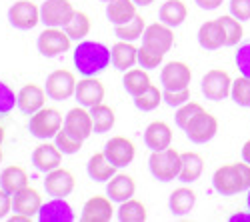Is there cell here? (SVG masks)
Here are the masks:
<instances>
[{
  "label": "cell",
  "mask_w": 250,
  "mask_h": 222,
  "mask_svg": "<svg viewBox=\"0 0 250 222\" xmlns=\"http://www.w3.org/2000/svg\"><path fill=\"white\" fill-rule=\"evenodd\" d=\"M8 20L10 24L18 30H30L40 22V10L34 2L28 0H20V2L12 4L8 10Z\"/></svg>",
  "instance_id": "obj_11"
},
{
  "label": "cell",
  "mask_w": 250,
  "mask_h": 222,
  "mask_svg": "<svg viewBox=\"0 0 250 222\" xmlns=\"http://www.w3.org/2000/svg\"><path fill=\"white\" fill-rule=\"evenodd\" d=\"M10 222H30V216H26V214H20V212H16L14 216H10L8 218Z\"/></svg>",
  "instance_id": "obj_50"
},
{
  "label": "cell",
  "mask_w": 250,
  "mask_h": 222,
  "mask_svg": "<svg viewBox=\"0 0 250 222\" xmlns=\"http://www.w3.org/2000/svg\"><path fill=\"white\" fill-rule=\"evenodd\" d=\"M218 22L224 28V46H236L242 36H244V28H242V20L234 18L232 14H224L218 18Z\"/></svg>",
  "instance_id": "obj_32"
},
{
  "label": "cell",
  "mask_w": 250,
  "mask_h": 222,
  "mask_svg": "<svg viewBox=\"0 0 250 222\" xmlns=\"http://www.w3.org/2000/svg\"><path fill=\"white\" fill-rule=\"evenodd\" d=\"M180 158H182V164H180V174H178V180L184 184H192L200 178L202 170H204V160L198 152H180Z\"/></svg>",
  "instance_id": "obj_22"
},
{
  "label": "cell",
  "mask_w": 250,
  "mask_h": 222,
  "mask_svg": "<svg viewBox=\"0 0 250 222\" xmlns=\"http://www.w3.org/2000/svg\"><path fill=\"white\" fill-rule=\"evenodd\" d=\"M28 186V176L20 166H8L0 174V188H4L8 194H16Z\"/></svg>",
  "instance_id": "obj_31"
},
{
  "label": "cell",
  "mask_w": 250,
  "mask_h": 222,
  "mask_svg": "<svg viewBox=\"0 0 250 222\" xmlns=\"http://www.w3.org/2000/svg\"><path fill=\"white\" fill-rule=\"evenodd\" d=\"M230 96L232 100L238 104V106H244V108H250V78L248 76H238L234 82H232V88H230Z\"/></svg>",
  "instance_id": "obj_39"
},
{
  "label": "cell",
  "mask_w": 250,
  "mask_h": 222,
  "mask_svg": "<svg viewBox=\"0 0 250 222\" xmlns=\"http://www.w3.org/2000/svg\"><path fill=\"white\" fill-rule=\"evenodd\" d=\"M2 140H4V128L0 126V144H2Z\"/></svg>",
  "instance_id": "obj_53"
},
{
  "label": "cell",
  "mask_w": 250,
  "mask_h": 222,
  "mask_svg": "<svg viewBox=\"0 0 250 222\" xmlns=\"http://www.w3.org/2000/svg\"><path fill=\"white\" fill-rule=\"evenodd\" d=\"M0 162H2V148H0Z\"/></svg>",
  "instance_id": "obj_55"
},
{
  "label": "cell",
  "mask_w": 250,
  "mask_h": 222,
  "mask_svg": "<svg viewBox=\"0 0 250 222\" xmlns=\"http://www.w3.org/2000/svg\"><path fill=\"white\" fill-rule=\"evenodd\" d=\"M12 208L14 212H20V214H26V216H34L40 212L42 208V196H40L38 190L26 186L22 190H18L16 194H12Z\"/></svg>",
  "instance_id": "obj_17"
},
{
  "label": "cell",
  "mask_w": 250,
  "mask_h": 222,
  "mask_svg": "<svg viewBox=\"0 0 250 222\" xmlns=\"http://www.w3.org/2000/svg\"><path fill=\"white\" fill-rule=\"evenodd\" d=\"M44 102H46V92L40 86H36V84L22 86V90H20L18 96H16V104H18V108L22 110L24 114L38 112L40 108L44 106Z\"/></svg>",
  "instance_id": "obj_19"
},
{
  "label": "cell",
  "mask_w": 250,
  "mask_h": 222,
  "mask_svg": "<svg viewBox=\"0 0 250 222\" xmlns=\"http://www.w3.org/2000/svg\"><path fill=\"white\" fill-rule=\"evenodd\" d=\"M14 102H16V98L12 94V90L0 82V114H6L14 108Z\"/></svg>",
  "instance_id": "obj_46"
},
{
  "label": "cell",
  "mask_w": 250,
  "mask_h": 222,
  "mask_svg": "<svg viewBox=\"0 0 250 222\" xmlns=\"http://www.w3.org/2000/svg\"><path fill=\"white\" fill-rule=\"evenodd\" d=\"M196 204V194L194 190L190 188H186V186H180L176 188L170 198H168V208L174 216H184V214H188Z\"/></svg>",
  "instance_id": "obj_29"
},
{
  "label": "cell",
  "mask_w": 250,
  "mask_h": 222,
  "mask_svg": "<svg viewBox=\"0 0 250 222\" xmlns=\"http://www.w3.org/2000/svg\"><path fill=\"white\" fill-rule=\"evenodd\" d=\"M12 194H8L4 188H0V218H4L12 208Z\"/></svg>",
  "instance_id": "obj_47"
},
{
  "label": "cell",
  "mask_w": 250,
  "mask_h": 222,
  "mask_svg": "<svg viewBox=\"0 0 250 222\" xmlns=\"http://www.w3.org/2000/svg\"><path fill=\"white\" fill-rule=\"evenodd\" d=\"M212 186L220 196H234L250 188V164L248 162H230L216 168L212 176Z\"/></svg>",
  "instance_id": "obj_1"
},
{
  "label": "cell",
  "mask_w": 250,
  "mask_h": 222,
  "mask_svg": "<svg viewBox=\"0 0 250 222\" xmlns=\"http://www.w3.org/2000/svg\"><path fill=\"white\" fill-rule=\"evenodd\" d=\"M64 128L80 140H86L94 132L90 112H86L84 108H72L64 118Z\"/></svg>",
  "instance_id": "obj_16"
},
{
  "label": "cell",
  "mask_w": 250,
  "mask_h": 222,
  "mask_svg": "<svg viewBox=\"0 0 250 222\" xmlns=\"http://www.w3.org/2000/svg\"><path fill=\"white\" fill-rule=\"evenodd\" d=\"M234 62H236V68L242 76H248L250 78V42L238 46L236 54H234Z\"/></svg>",
  "instance_id": "obj_43"
},
{
  "label": "cell",
  "mask_w": 250,
  "mask_h": 222,
  "mask_svg": "<svg viewBox=\"0 0 250 222\" xmlns=\"http://www.w3.org/2000/svg\"><path fill=\"white\" fill-rule=\"evenodd\" d=\"M74 8L68 0H46L40 8V22H44L46 26H62L64 28L66 22L74 16Z\"/></svg>",
  "instance_id": "obj_8"
},
{
  "label": "cell",
  "mask_w": 250,
  "mask_h": 222,
  "mask_svg": "<svg viewBox=\"0 0 250 222\" xmlns=\"http://www.w3.org/2000/svg\"><path fill=\"white\" fill-rule=\"evenodd\" d=\"M106 16L114 26L126 24L136 16V4L134 0H110L106 6Z\"/></svg>",
  "instance_id": "obj_28"
},
{
  "label": "cell",
  "mask_w": 250,
  "mask_h": 222,
  "mask_svg": "<svg viewBox=\"0 0 250 222\" xmlns=\"http://www.w3.org/2000/svg\"><path fill=\"white\" fill-rule=\"evenodd\" d=\"M174 44V32L170 26H166L162 22L146 26L142 34V46H146L150 50H156L160 54H166Z\"/></svg>",
  "instance_id": "obj_9"
},
{
  "label": "cell",
  "mask_w": 250,
  "mask_h": 222,
  "mask_svg": "<svg viewBox=\"0 0 250 222\" xmlns=\"http://www.w3.org/2000/svg\"><path fill=\"white\" fill-rule=\"evenodd\" d=\"M68 48H70V36L64 30H58L56 26H48L38 36V52L46 58L58 56L66 52Z\"/></svg>",
  "instance_id": "obj_7"
},
{
  "label": "cell",
  "mask_w": 250,
  "mask_h": 222,
  "mask_svg": "<svg viewBox=\"0 0 250 222\" xmlns=\"http://www.w3.org/2000/svg\"><path fill=\"white\" fill-rule=\"evenodd\" d=\"M228 8H230V14L242 22L250 20V0H230Z\"/></svg>",
  "instance_id": "obj_45"
},
{
  "label": "cell",
  "mask_w": 250,
  "mask_h": 222,
  "mask_svg": "<svg viewBox=\"0 0 250 222\" xmlns=\"http://www.w3.org/2000/svg\"><path fill=\"white\" fill-rule=\"evenodd\" d=\"M110 62V50L100 42H90V40L80 42L74 52V64L78 72H82L84 76H94L102 72Z\"/></svg>",
  "instance_id": "obj_2"
},
{
  "label": "cell",
  "mask_w": 250,
  "mask_h": 222,
  "mask_svg": "<svg viewBox=\"0 0 250 222\" xmlns=\"http://www.w3.org/2000/svg\"><path fill=\"white\" fill-rule=\"evenodd\" d=\"M192 70L184 62H168L160 72V82L166 90H184L190 86Z\"/></svg>",
  "instance_id": "obj_10"
},
{
  "label": "cell",
  "mask_w": 250,
  "mask_h": 222,
  "mask_svg": "<svg viewBox=\"0 0 250 222\" xmlns=\"http://www.w3.org/2000/svg\"><path fill=\"white\" fill-rule=\"evenodd\" d=\"M242 160L250 164V140H246L244 146H242Z\"/></svg>",
  "instance_id": "obj_49"
},
{
  "label": "cell",
  "mask_w": 250,
  "mask_h": 222,
  "mask_svg": "<svg viewBox=\"0 0 250 222\" xmlns=\"http://www.w3.org/2000/svg\"><path fill=\"white\" fill-rule=\"evenodd\" d=\"M56 146L60 148L62 154H74V152L80 150L82 140H80L78 136L70 134V132L64 128V130H58V134H56Z\"/></svg>",
  "instance_id": "obj_41"
},
{
  "label": "cell",
  "mask_w": 250,
  "mask_h": 222,
  "mask_svg": "<svg viewBox=\"0 0 250 222\" xmlns=\"http://www.w3.org/2000/svg\"><path fill=\"white\" fill-rule=\"evenodd\" d=\"M82 222H110L112 220V204L110 198L104 196H92L82 208L80 214Z\"/></svg>",
  "instance_id": "obj_18"
},
{
  "label": "cell",
  "mask_w": 250,
  "mask_h": 222,
  "mask_svg": "<svg viewBox=\"0 0 250 222\" xmlns=\"http://www.w3.org/2000/svg\"><path fill=\"white\" fill-rule=\"evenodd\" d=\"M110 60H112V66L116 70L126 72V68H132L138 62V48H134L130 42H126V40H120V42H116L112 46Z\"/></svg>",
  "instance_id": "obj_25"
},
{
  "label": "cell",
  "mask_w": 250,
  "mask_h": 222,
  "mask_svg": "<svg viewBox=\"0 0 250 222\" xmlns=\"http://www.w3.org/2000/svg\"><path fill=\"white\" fill-rule=\"evenodd\" d=\"M64 32L70 36V40H82L90 32V18L84 12H74L64 26Z\"/></svg>",
  "instance_id": "obj_36"
},
{
  "label": "cell",
  "mask_w": 250,
  "mask_h": 222,
  "mask_svg": "<svg viewBox=\"0 0 250 222\" xmlns=\"http://www.w3.org/2000/svg\"><path fill=\"white\" fill-rule=\"evenodd\" d=\"M60 124H62V116H60V112L54 110V108L42 106L38 112L30 114L28 130L32 132V136L46 140V138H52V136L58 134Z\"/></svg>",
  "instance_id": "obj_5"
},
{
  "label": "cell",
  "mask_w": 250,
  "mask_h": 222,
  "mask_svg": "<svg viewBox=\"0 0 250 222\" xmlns=\"http://www.w3.org/2000/svg\"><path fill=\"white\" fill-rule=\"evenodd\" d=\"M76 100L82 104V106H96V104H102L104 100V86L100 80H96L94 76H86L84 80H80L76 84V92H74Z\"/></svg>",
  "instance_id": "obj_15"
},
{
  "label": "cell",
  "mask_w": 250,
  "mask_h": 222,
  "mask_svg": "<svg viewBox=\"0 0 250 222\" xmlns=\"http://www.w3.org/2000/svg\"><path fill=\"white\" fill-rule=\"evenodd\" d=\"M202 94L206 96V100H212V102H220L226 96H230V88H232V78L226 70L222 68H212L202 76Z\"/></svg>",
  "instance_id": "obj_4"
},
{
  "label": "cell",
  "mask_w": 250,
  "mask_h": 222,
  "mask_svg": "<svg viewBox=\"0 0 250 222\" xmlns=\"http://www.w3.org/2000/svg\"><path fill=\"white\" fill-rule=\"evenodd\" d=\"M186 16H188V10H186V4L182 2V0H166L158 10L160 22L170 26V28L180 26L186 20Z\"/></svg>",
  "instance_id": "obj_27"
},
{
  "label": "cell",
  "mask_w": 250,
  "mask_h": 222,
  "mask_svg": "<svg viewBox=\"0 0 250 222\" xmlns=\"http://www.w3.org/2000/svg\"><path fill=\"white\" fill-rule=\"evenodd\" d=\"M200 112H204V108H202V104H198V102H186V104H182V106H178V110H176V126L178 128H182V130H186V126L190 124V120L194 118V116H198Z\"/></svg>",
  "instance_id": "obj_40"
},
{
  "label": "cell",
  "mask_w": 250,
  "mask_h": 222,
  "mask_svg": "<svg viewBox=\"0 0 250 222\" xmlns=\"http://www.w3.org/2000/svg\"><path fill=\"white\" fill-rule=\"evenodd\" d=\"M44 190L52 198H66L74 190V176L64 168H54L46 172L44 180Z\"/></svg>",
  "instance_id": "obj_14"
},
{
  "label": "cell",
  "mask_w": 250,
  "mask_h": 222,
  "mask_svg": "<svg viewBox=\"0 0 250 222\" xmlns=\"http://www.w3.org/2000/svg\"><path fill=\"white\" fill-rule=\"evenodd\" d=\"M148 86H150V78H148V74L144 70L132 68V70H128L126 74H124V88H126L128 94L138 96V94H142L144 90H146Z\"/></svg>",
  "instance_id": "obj_34"
},
{
  "label": "cell",
  "mask_w": 250,
  "mask_h": 222,
  "mask_svg": "<svg viewBox=\"0 0 250 222\" xmlns=\"http://www.w3.org/2000/svg\"><path fill=\"white\" fill-rule=\"evenodd\" d=\"M40 222H70L74 220L72 208L64 202V198H52L48 204H44L38 212Z\"/></svg>",
  "instance_id": "obj_24"
},
{
  "label": "cell",
  "mask_w": 250,
  "mask_h": 222,
  "mask_svg": "<svg viewBox=\"0 0 250 222\" xmlns=\"http://www.w3.org/2000/svg\"><path fill=\"white\" fill-rule=\"evenodd\" d=\"M134 190H136V184L128 174H114L108 180V186H106V194L114 202H124V200L132 198Z\"/></svg>",
  "instance_id": "obj_26"
},
{
  "label": "cell",
  "mask_w": 250,
  "mask_h": 222,
  "mask_svg": "<svg viewBox=\"0 0 250 222\" xmlns=\"http://www.w3.org/2000/svg\"><path fill=\"white\" fill-rule=\"evenodd\" d=\"M194 2H196L202 10H216V8L222 4V0H194Z\"/></svg>",
  "instance_id": "obj_48"
},
{
  "label": "cell",
  "mask_w": 250,
  "mask_h": 222,
  "mask_svg": "<svg viewBox=\"0 0 250 222\" xmlns=\"http://www.w3.org/2000/svg\"><path fill=\"white\" fill-rule=\"evenodd\" d=\"M118 218L122 222H144L146 220V208L138 200H124L120 202V210H118Z\"/></svg>",
  "instance_id": "obj_35"
},
{
  "label": "cell",
  "mask_w": 250,
  "mask_h": 222,
  "mask_svg": "<svg viewBox=\"0 0 250 222\" xmlns=\"http://www.w3.org/2000/svg\"><path fill=\"white\" fill-rule=\"evenodd\" d=\"M90 116H92V126H94V132L96 134H102V132H108L112 126H114V110L106 104H96L90 108Z\"/></svg>",
  "instance_id": "obj_33"
},
{
  "label": "cell",
  "mask_w": 250,
  "mask_h": 222,
  "mask_svg": "<svg viewBox=\"0 0 250 222\" xmlns=\"http://www.w3.org/2000/svg\"><path fill=\"white\" fill-rule=\"evenodd\" d=\"M144 142L150 150H164L168 148L172 142V130L170 126L162 122V120H156V122H150L144 130Z\"/></svg>",
  "instance_id": "obj_21"
},
{
  "label": "cell",
  "mask_w": 250,
  "mask_h": 222,
  "mask_svg": "<svg viewBox=\"0 0 250 222\" xmlns=\"http://www.w3.org/2000/svg\"><path fill=\"white\" fill-rule=\"evenodd\" d=\"M104 156H106L116 168L128 166L134 158V144L124 136H114L106 142V146H104Z\"/></svg>",
  "instance_id": "obj_13"
},
{
  "label": "cell",
  "mask_w": 250,
  "mask_h": 222,
  "mask_svg": "<svg viewBox=\"0 0 250 222\" xmlns=\"http://www.w3.org/2000/svg\"><path fill=\"white\" fill-rule=\"evenodd\" d=\"M162 98H164V102L168 104V106H182V104H186L190 100V90L188 88H184V90H166L164 88V92H162Z\"/></svg>",
  "instance_id": "obj_44"
},
{
  "label": "cell",
  "mask_w": 250,
  "mask_h": 222,
  "mask_svg": "<svg viewBox=\"0 0 250 222\" xmlns=\"http://www.w3.org/2000/svg\"><path fill=\"white\" fill-rule=\"evenodd\" d=\"M76 92L74 74L68 70H54L46 78V94L52 100H66Z\"/></svg>",
  "instance_id": "obj_12"
},
{
  "label": "cell",
  "mask_w": 250,
  "mask_h": 222,
  "mask_svg": "<svg viewBox=\"0 0 250 222\" xmlns=\"http://www.w3.org/2000/svg\"><path fill=\"white\" fill-rule=\"evenodd\" d=\"M186 136H188L190 142L194 144H206L216 136L218 132V120L216 116H212L210 112H200L198 116H194L190 120V124L186 126Z\"/></svg>",
  "instance_id": "obj_6"
},
{
  "label": "cell",
  "mask_w": 250,
  "mask_h": 222,
  "mask_svg": "<svg viewBox=\"0 0 250 222\" xmlns=\"http://www.w3.org/2000/svg\"><path fill=\"white\" fill-rule=\"evenodd\" d=\"M162 100H164V98H162V92H160L154 84H150L142 94L134 96V106H136L138 110H142V112H150V110L158 108V104L162 102Z\"/></svg>",
  "instance_id": "obj_38"
},
{
  "label": "cell",
  "mask_w": 250,
  "mask_h": 222,
  "mask_svg": "<svg viewBox=\"0 0 250 222\" xmlns=\"http://www.w3.org/2000/svg\"><path fill=\"white\" fill-rule=\"evenodd\" d=\"M180 164H182L180 152L170 146L164 150H152V154L148 158V168H150L152 176L156 180H160V182H170V180L178 178Z\"/></svg>",
  "instance_id": "obj_3"
},
{
  "label": "cell",
  "mask_w": 250,
  "mask_h": 222,
  "mask_svg": "<svg viewBox=\"0 0 250 222\" xmlns=\"http://www.w3.org/2000/svg\"><path fill=\"white\" fill-rule=\"evenodd\" d=\"M162 58H164V54H160L156 50H150L146 46L138 48V64L142 68H156L162 62Z\"/></svg>",
  "instance_id": "obj_42"
},
{
  "label": "cell",
  "mask_w": 250,
  "mask_h": 222,
  "mask_svg": "<svg viewBox=\"0 0 250 222\" xmlns=\"http://www.w3.org/2000/svg\"><path fill=\"white\" fill-rule=\"evenodd\" d=\"M198 44L204 50H218L220 46H224V28L216 20H208L204 22L198 30Z\"/></svg>",
  "instance_id": "obj_23"
},
{
  "label": "cell",
  "mask_w": 250,
  "mask_h": 222,
  "mask_svg": "<svg viewBox=\"0 0 250 222\" xmlns=\"http://www.w3.org/2000/svg\"><path fill=\"white\" fill-rule=\"evenodd\" d=\"M246 206H248V212H250V188H248V196H246Z\"/></svg>",
  "instance_id": "obj_54"
},
{
  "label": "cell",
  "mask_w": 250,
  "mask_h": 222,
  "mask_svg": "<svg viewBox=\"0 0 250 222\" xmlns=\"http://www.w3.org/2000/svg\"><path fill=\"white\" fill-rule=\"evenodd\" d=\"M86 170H88V176L92 180H96V182H106V180H110L114 176L116 166L104 156V152H98L88 160Z\"/></svg>",
  "instance_id": "obj_30"
},
{
  "label": "cell",
  "mask_w": 250,
  "mask_h": 222,
  "mask_svg": "<svg viewBox=\"0 0 250 222\" xmlns=\"http://www.w3.org/2000/svg\"><path fill=\"white\" fill-rule=\"evenodd\" d=\"M230 222H238V220H250V212L248 214H242V212H238V214H232L230 218H228Z\"/></svg>",
  "instance_id": "obj_51"
},
{
  "label": "cell",
  "mask_w": 250,
  "mask_h": 222,
  "mask_svg": "<svg viewBox=\"0 0 250 222\" xmlns=\"http://www.w3.org/2000/svg\"><path fill=\"white\" fill-rule=\"evenodd\" d=\"M102 2H110V0H102Z\"/></svg>",
  "instance_id": "obj_56"
},
{
  "label": "cell",
  "mask_w": 250,
  "mask_h": 222,
  "mask_svg": "<svg viewBox=\"0 0 250 222\" xmlns=\"http://www.w3.org/2000/svg\"><path fill=\"white\" fill-rule=\"evenodd\" d=\"M62 162V152L56 144H40L36 146V150L32 152V164L40 170V172H50L54 168H58Z\"/></svg>",
  "instance_id": "obj_20"
},
{
  "label": "cell",
  "mask_w": 250,
  "mask_h": 222,
  "mask_svg": "<svg viewBox=\"0 0 250 222\" xmlns=\"http://www.w3.org/2000/svg\"><path fill=\"white\" fill-rule=\"evenodd\" d=\"M154 0H134V4L136 6H148V4H152Z\"/></svg>",
  "instance_id": "obj_52"
},
{
  "label": "cell",
  "mask_w": 250,
  "mask_h": 222,
  "mask_svg": "<svg viewBox=\"0 0 250 222\" xmlns=\"http://www.w3.org/2000/svg\"><path fill=\"white\" fill-rule=\"evenodd\" d=\"M144 30H146V24H144V18H142L140 14H136V16L130 20V22L120 24V26L114 28L116 36H118L120 40H126V42H132V40L140 38V36L144 34Z\"/></svg>",
  "instance_id": "obj_37"
}]
</instances>
